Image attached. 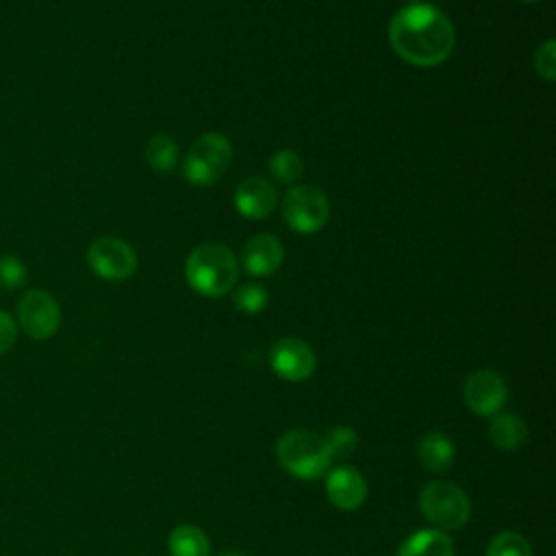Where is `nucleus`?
I'll return each mask as SVG.
<instances>
[{"label": "nucleus", "mask_w": 556, "mask_h": 556, "mask_svg": "<svg viewBox=\"0 0 556 556\" xmlns=\"http://www.w3.org/2000/svg\"><path fill=\"white\" fill-rule=\"evenodd\" d=\"M282 217L287 226L300 235L317 232L330 217L328 198L315 185H295L282 200Z\"/></svg>", "instance_id": "nucleus-6"}, {"label": "nucleus", "mask_w": 556, "mask_h": 556, "mask_svg": "<svg viewBox=\"0 0 556 556\" xmlns=\"http://www.w3.org/2000/svg\"><path fill=\"white\" fill-rule=\"evenodd\" d=\"M269 172H271L274 180L291 185V182L300 180V176L304 172V163L293 150H278L269 159Z\"/></svg>", "instance_id": "nucleus-19"}, {"label": "nucleus", "mask_w": 556, "mask_h": 556, "mask_svg": "<svg viewBox=\"0 0 556 556\" xmlns=\"http://www.w3.org/2000/svg\"><path fill=\"white\" fill-rule=\"evenodd\" d=\"M219 556H245V554H239V552H226V554H219Z\"/></svg>", "instance_id": "nucleus-26"}, {"label": "nucleus", "mask_w": 556, "mask_h": 556, "mask_svg": "<svg viewBox=\"0 0 556 556\" xmlns=\"http://www.w3.org/2000/svg\"><path fill=\"white\" fill-rule=\"evenodd\" d=\"M17 321L30 339L43 341L59 330L61 308L48 291L30 289L17 302Z\"/></svg>", "instance_id": "nucleus-7"}, {"label": "nucleus", "mask_w": 556, "mask_h": 556, "mask_svg": "<svg viewBox=\"0 0 556 556\" xmlns=\"http://www.w3.org/2000/svg\"><path fill=\"white\" fill-rule=\"evenodd\" d=\"M278 204L276 187L261 176L245 178L235 191V206L248 219H265Z\"/></svg>", "instance_id": "nucleus-11"}, {"label": "nucleus", "mask_w": 556, "mask_h": 556, "mask_svg": "<svg viewBox=\"0 0 556 556\" xmlns=\"http://www.w3.org/2000/svg\"><path fill=\"white\" fill-rule=\"evenodd\" d=\"M326 495L337 508L354 510L367 497V482L354 467H337L326 476Z\"/></svg>", "instance_id": "nucleus-12"}, {"label": "nucleus", "mask_w": 556, "mask_h": 556, "mask_svg": "<svg viewBox=\"0 0 556 556\" xmlns=\"http://www.w3.org/2000/svg\"><path fill=\"white\" fill-rule=\"evenodd\" d=\"M241 261L252 276H271L282 263V243L267 232L254 235L243 243Z\"/></svg>", "instance_id": "nucleus-13"}, {"label": "nucleus", "mask_w": 556, "mask_h": 556, "mask_svg": "<svg viewBox=\"0 0 556 556\" xmlns=\"http://www.w3.org/2000/svg\"><path fill=\"white\" fill-rule=\"evenodd\" d=\"M397 556H454L452 539L439 528L413 532L397 549Z\"/></svg>", "instance_id": "nucleus-14"}, {"label": "nucleus", "mask_w": 556, "mask_h": 556, "mask_svg": "<svg viewBox=\"0 0 556 556\" xmlns=\"http://www.w3.org/2000/svg\"><path fill=\"white\" fill-rule=\"evenodd\" d=\"M172 556H208L211 543L208 536L195 526H178L167 539Z\"/></svg>", "instance_id": "nucleus-17"}, {"label": "nucleus", "mask_w": 556, "mask_h": 556, "mask_svg": "<svg viewBox=\"0 0 556 556\" xmlns=\"http://www.w3.org/2000/svg\"><path fill=\"white\" fill-rule=\"evenodd\" d=\"M463 395H465V404L476 415L493 417L495 413L502 410L508 397V389L502 376L495 374L493 369H478L467 378Z\"/></svg>", "instance_id": "nucleus-10"}, {"label": "nucleus", "mask_w": 556, "mask_h": 556, "mask_svg": "<svg viewBox=\"0 0 556 556\" xmlns=\"http://www.w3.org/2000/svg\"><path fill=\"white\" fill-rule=\"evenodd\" d=\"M185 276L189 287L200 295L219 298L237 282V261L226 245L202 243L187 256Z\"/></svg>", "instance_id": "nucleus-2"}, {"label": "nucleus", "mask_w": 556, "mask_h": 556, "mask_svg": "<svg viewBox=\"0 0 556 556\" xmlns=\"http://www.w3.org/2000/svg\"><path fill=\"white\" fill-rule=\"evenodd\" d=\"M232 161V146L219 132H206L198 137L185 156V178L191 185L208 187L222 178Z\"/></svg>", "instance_id": "nucleus-5"}, {"label": "nucleus", "mask_w": 556, "mask_h": 556, "mask_svg": "<svg viewBox=\"0 0 556 556\" xmlns=\"http://www.w3.org/2000/svg\"><path fill=\"white\" fill-rule=\"evenodd\" d=\"M534 70L543 80L554 83V78H556V43H554V39H547L534 52Z\"/></svg>", "instance_id": "nucleus-24"}, {"label": "nucleus", "mask_w": 556, "mask_h": 556, "mask_svg": "<svg viewBox=\"0 0 556 556\" xmlns=\"http://www.w3.org/2000/svg\"><path fill=\"white\" fill-rule=\"evenodd\" d=\"M417 458L428 471H445L454 463V443L443 432H426L417 443Z\"/></svg>", "instance_id": "nucleus-15"}, {"label": "nucleus", "mask_w": 556, "mask_h": 556, "mask_svg": "<svg viewBox=\"0 0 556 556\" xmlns=\"http://www.w3.org/2000/svg\"><path fill=\"white\" fill-rule=\"evenodd\" d=\"M267 300H269L267 291L256 282H245L235 291V306L239 313H245V315L261 313L267 306Z\"/></svg>", "instance_id": "nucleus-21"}, {"label": "nucleus", "mask_w": 556, "mask_h": 556, "mask_svg": "<svg viewBox=\"0 0 556 556\" xmlns=\"http://www.w3.org/2000/svg\"><path fill=\"white\" fill-rule=\"evenodd\" d=\"M389 41L400 59L417 67L441 65L454 50L456 30L432 4H408L389 22Z\"/></svg>", "instance_id": "nucleus-1"}, {"label": "nucleus", "mask_w": 556, "mask_h": 556, "mask_svg": "<svg viewBox=\"0 0 556 556\" xmlns=\"http://www.w3.org/2000/svg\"><path fill=\"white\" fill-rule=\"evenodd\" d=\"M15 339H17L15 319L7 311H0V356L13 348Z\"/></svg>", "instance_id": "nucleus-25"}, {"label": "nucleus", "mask_w": 556, "mask_h": 556, "mask_svg": "<svg viewBox=\"0 0 556 556\" xmlns=\"http://www.w3.org/2000/svg\"><path fill=\"white\" fill-rule=\"evenodd\" d=\"M521 2H534V0H521Z\"/></svg>", "instance_id": "nucleus-27"}, {"label": "nucleus", "mask_w": 556, "mask_h": 556, "mask_svg": "<svg viewBox=\"0 0 556 556\" xmlns=\"http://www.w3.org/2000/svg\"><path fill=\"white\" fill-rule=\"evenodd\" d=\"M486 556H532V547L526 541V536L506 530L491 539Z\"/></svg>", "instance_id": "nucleus-20"}, {"label": "nucleus", "mask_w": 556, "mask_h": 556, "mask_svg": "<svg viewBox=\"0 0 556 556\" xmlns=\"http://www.w3.org/2000/svg\"><path fill=\"white\" fill-rule=\"evenodd\" d=\"M178 159V146L167 135H152L146 143V161L154 172L174 169Z\"/></svg>", "instance_id": "nucleus-18"}, {"label": "nucleus", "mask_w": 556, "mask_h": 556, "mask_svg": "<svg viewBox=\"0 0 556 556\" xmlns=\"http://www.w3.org/2000/svg\"><path fill=\"white\" fill-rule=\"evenodd\" d=\"M324 443H326V447H328L330 458L337 460V458L350 456V454L356 450L358 439H356V432H354L352 428L339 426V428H332V430L328 432V437L324 439Z\"/></svg>", "instance_id": "nucleus-22"}, {"label": "nucleus", "mask_w": 556, "mask_h": 556, "mask_svg": "<svg viewBox=\"0 0 556 556\" xmlns=\"http://www.w3.org/2000/svg\"><path fill=\"white\" fill-rule=\"evenodd\" d=\"M419 506L428 521L439 530H456L465 526L471 515V502L467 493L447 480L428 482L419 493Z\"/></svg>", "instance_id": "nucleus-4"}, {"label": "nucleus", "mask_w": 556, "mask_h": 556, "mask_svg": "<svg viewBox=\"0 0 556 556\" xmlns=\"http://www.w3.org/2000/svg\"><path fill=\"white\" fill-rule=\"evenodd\" d=\"M26 282V267L17 256H0V287L17 289Z\"/></svg>", "instance_id": "nucleus-23"}, {"label": "nucleus", "mask_w": 556, "mask_h": 556, "mask_svg": "<svg viewBox=\"0 0 556 556\" xmlns=\"http://www.w3.org/2000/svg\"><path fill=\"white\" fill-rule=\"evenodd\" d=\"M489 437L500 450H517L526 441L528 428L523 419L513 413H495L489 426Z\"/></svg>", "instance_id": "nucleus-16"}, {"label": "nucleus", "mask_w": 556, "mask_h": 556, "mask_svg": "<svg viewBox=\"0 0 556 556\" xmlns=\"http://www.w3.org/2000/svg\"><path fill=\"white\" fill-rule=\"evenodd\" d=\"M87 263L91 271L104 280H124L135 274L137 254L117 237H98L87 248Z\"/></svg>", "instance_id": "nucleus-8"}, {"label": "nucleus", "mask_w": 556, "mask_h": 556, "mask_svg": "<svg viewBox=\"0 0 556 556\" xmlns=\"http://www.w3.org/2000/svg\"><path fill=\"white\" fill-rule=\"evenodd\" d=\"M269 363L278 378L289 382H302L315 371V352L306 341L285 337L271 345Z\"/></svg>", "instance_id": "nucleus-9"}, {"label": "nucleus", "mask_w": 556, "mask_h": 556, "mask_svg": "<svg viewBox=\"0 0 556 556\" xmlns=\"http://www.w3.org/2000/svg\"><path fill=\"white\" fill-rule=\"evenodd\" d=\"M276 456L282 469L300 480L321 478L332 458L321 437L311 430H289L276 443Z\"/></svg>", "instance_id": "nucleus-3"}]
</instances>
